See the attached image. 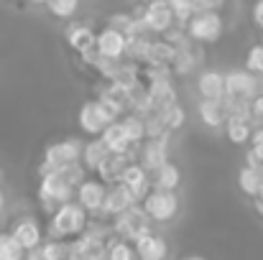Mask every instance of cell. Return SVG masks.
<instances>
[{"label": "cell", "instance_id": "ac0fdd59", "mask_svg": "<svg viewBox=\"0 0 263 260\" xmlns=\"http://www.w3.org/2000/svg\"><path fill=\"white\" fill-rule=\"evenodd\" d=\"M120 184H123L125 189H130V194L138 199V204L154 191V186H151V176H148V171H146L138 161L130 164V166L125 169L123 178H120Z\"/></svg>", "mask_w": 263, "mask_h": 260}, {"label": "cell", "instance_id": "f35d334b", "mask_svg": "<svg viewBox=\"0 0 263 260\" xmlns=\"http://www.w3.org/2000/svg\"><path fill=\"white\" fill-rule=\"evenodd\" d=\"M251 117L253 120H263V92L251 99Z\"/></svg>", "mask_w": 263, "mask_h": 260}, {"label": "cell", "instance_id": "ee69618b", "mask_svg": "<svg viewBox=\"0 0 263 260\" xmlns=\"http://www.w3.org/2000/svg\"><path fill=\"white\" fill-rule=\"evenodd\" d=\"M26 3H31V5H44V8H46L49 0H26Z\"/></svg>", "mask_w": 263, "mask_h": 260}, {"label": "cell", "instance_id": "e0dca14e", "mask_svg": "<svg viewBox=\"0 0 263 260\" xmlns=\"http://www.w3.org/2000/svg\"><path fill=\"white\" fill-rule=\"evenodd\" d=\"M100 138H102V143L107 146V151H110V153H115V156L136 153V161H138V148H141V146H133V143H130V138L125 135V128H123V123H120V120H118V123H112V125H107V128H105V133H102Z\"/></svg>", "mask_w": 263, "mask_h": 260}, {"label": "cell", "instance_id": "484cf974", "mask_svg": "<svg viewBox=\"0 0 263 260\" xmlns=\"http://www.w3.org/2000/svg\"><path fill=\"white\" fill-rule=\"evenodd\" d=\"M238 189H240L246 196L256 199V196L261 194V189H263V171L243 166V169L238 171Z\"/></svg>", "mask_w": 263, "mask_h": 260}, {"label": "cell", "instance_id": "e575fe53", "mask_svg": "<svg viewBox=\"0 0 263 260\" xmlns=\"http://www.w3.org/2000/svg\"><path fill=\"white\" fill-rule=\"evenodd\" d=\"M243 69H248L251 74H256V77H263V44H253L251 49H248V54H246V67Z\"/></svg>", "mask_w": 263, "mask_h": 260}, {"label": "cell", "instance_id": "d6a6232c", "mask_svg": "<svg viewBox=\"0 0 263 260\" xmlns=\"http://www.w3.org/2000/svg\"><path fill=\"white\" fill-rule=\"evenodd\" d=\"M41 250H44V255L49 260H69L72 258V243H67V240H44Z\"/></svg>", "mask_w": 263, "mask_h": 260}, {"label": "cell", "instance_id": "4dcf8cb0", "mask_svg": "<svg viewBox=\"0 0 263 260\" xmlns=\"http://www.w3.org/2000/svg\"><path fill=\"white\" fill-rule=\"evenodd\" d=\"M46 10H49L54 18H59V21H69V18L77 15L80 0H49V3H46Z\"/></svg>", "mask_w": 263, "mask_h": 260}, {"label": "cell", "instance_id": "8d00e7d4", "mask_svg": "<svg viewBox=\"0 0 263 260\" xmlns=\"http://www.w3.org/2000/svg\"><path fill=\"white\" fill-rule=\"evenodd\" d=\"M228 0H194V8L197 13H204V10H212V13H220L225 8Z\"/></svg>", "mask_w": 263, "mask_h": 260}, {"label": "cell", "instance_id": "52a82bcc", "mask_svg": "<svg viewBox=\"0 0 263 260\" xmlns=\"http://www.w3.org/2000/svg\"><path fill=\"white\" fill-rule=\"evenodd\" d=\"M261 94V79L251 74L248 69H230L225 72V97L251 102Z\"/></svg>", "mask_w": 263, "mask_h": 260}, {"label": "cell", "instance_id": "d4e9b609", "mask_svg": "<svg viewBox=\"0 0 263 260\" xmlns=\"http://www.w3.org/2000/svg\"><path fill=\"white\" fill-rule=\"evenodd\" d=\"M107 156H110V151L102 143V138H89L87 143H85V151H82V166H85V171L95 173Z\"/></svg>", "mask_w": 263, "mask_h": 260}, {"label": "cell", "instance_id": "7402d4cb", "mask_svg": "<svg viewBox=\"0 0 263 260\" xmlns=\"http://www.w3.org/2000/svg\"><path fill=\"white\" fill-rule=\"evenodd\" d=\"M148 102H151V110L154 112H161V110L176 105L179 102V92H176V87H174V79L148 85Z\"/></svg>", "mask_w": 263, "mask_h": 260}, {"label": "cell", "instance_id": "ab89813d", "mask_svg": "<svg viewBox=\"0 0 263 260\" xmlns=\"http://www.w3.org/2000/svg\"><path fill=\"white\" fill-rule=\"evenodd\" d=\"M251 15H253V21H256V26H258V23L263 21V0H256V5H253Z\"/></svg>", "mask_w": 263, "mask_h": 260}, {"label": "cell", "instance_id": "f1b7e54d", "mask_svg": "<svg viewBox=\"0 0 263 260\" xmlns=\"http://www.w3.org/2000/svg\"><path fill=\"white\" fill-rule=\"evenodd\" d=\"M120 123H123L125 135L130 138V143H133V146H143V143H146V123H143V117H141V115L128 112V115H123V117H120Z\"/></svg>", "mask_w": 263, "mask_h": 260}, {"label": "cell", "instance_id": "d6986e66", "mask_svg": "<svg viewBox=\"0 0 263 260\" xmlns=\"http://www.w3.org/2000/svg\"><path fill=\"white\" fill-rule=\"evenodd\" d=\"M197 94L199 99H225V72L202 69L197 74Z\"/></svg>", "mask_w": 263, "mask_h": 260}, {"label": "cell", "instance_id": "d590c367", "mask_svg": "<svg viewBox=\"0 0 263 260\" xmlns=\"http://www.w3.org/2000/svg\"><path fill=\"white\" fill-rule=\"evenodd\" d=\"M225 107H228V120H253L251 117V102H243V99H230L225 97Z\"/></svg>", "mask_w": 263, "mask_h": 260}, {"label": "cell", "instance_id": "3957f363", "mask_svg": "<svg viewBox=\"0 0 263 260\" xmlns=\"http://www.w3.org/2000/svg\"><path fill=\"white\" fill-rule=\"evenodd\" d=\"M74 194H77V189L59 171L44 173V176L39 178V204H41V209H44L49 217H51L62 204L74 202Z\"/></svg>", "mask_w": 263, "mask_h": 260}, {"label": "cell", "instance_id": "7c38bea8", "mask_svg": "<svg viewBox=\"0 0 263 260\" xmlns=\"http://www.w3.org/2000/svg\"><path fill=\"white\" fill-rule=\"evenodd\" d=\"M95 49L102 59H110V62H123L125 59V51H128V36L105 26L97 31V41H95Z\"/></svg>", "mask_w": 263, "mask_h": 260}, {"label": "cell", "instance_id": "4fadbf2b", "mask_svg": "<svg viewBox=\"0 0 263 260\" xmlns=\"http://www.w3.org/2000/svg\"><path fill=\"white\" fill-rule=\"evenodd\" d=\"M138 207V199L130 194V189H125L123 184H115V186H107V196H105V207L100 212V219H107L112 222L115 217H120L123 212Z\"/></svg>", "mask_w": 263, "mask_h": 260}, {"label": "cell", "instance_id": "4316f807", "mask_svg": "<svg viewBox=\"0 0 263 260\" xmlns=\"http://www.w3.org/2000/svg\"><path fill=\"white\" fill-rule=\"evenodd\" d=\"M253 125H251V120H228V125H225V135H228V141L233 143V146H251V135H253Z\"/></svg>", "mask_w": 263, "mask_h": 260}, {"label": "cell", "instance_id": "9a60e30c", "mask_svg": "<svg viewBox=\"0 0 263 260\" xmlns=\"http://www.w3.org/2000/svg\"><path fill=\"white\" fill-rule=\"evenodd\" d=\"M169 138L172 135H164L159 141H146L138 148V164L148 171V176L159 171L164 164H169Z\"/></svg>", "mask_w": 263, "mask_h": 260}, {"label": "cell", "instance_id": "83f0119b", "mask_svg": "<svg viewBox=\"0 0 263 260\" xmlns=\"http://www.w3.org/2000/svg\"><path fill=\"white\" fill-rule=\"evenodd\" d=\"M174 56H176L174 46H172V44H166L164 38H156V41L151 44V54H148L146 67H172Z\"/></svg>", "mask_w": 263, "mask_h": 260}, {"label": "cell", "instance_id": "1f68e13d", "mask_svg": "<svg viewBox=\"0 0 263 260\" xmlns=\"http://www.w3.org/2000/svg\"><path fill=\"white\" fill-rule=\"evenodd\" d=\"M159 115H161V120H164V125H166V130H169V133L181 130V128H184V123H186V110H184L179 102L172 105V107H166V110H161Z\"/></svg>", "mask_w": 263, "mask_h": 260}, {"label": "cell", "instance_id": "7bdbcfd3", "mask_svg": "<svg viewBox=\"0 0 263 260\" xmlns=\"http://www.w3.org/2000/svg\"><path fill=\"white\" fill-rule=\"evenodd\" d=\"M5 204H8V199H5V191L0 189V214L5 212Z\"/></svg>", "mask_w": 263, "mask_h": 260}, {"label": "cell", "instance_id": "7a4b0ae2", "mask_svg": "<svg viewBox=\"0 0 263 260\" xmlns=\"http://www.w3.org/2000/svg\"><path fill=\"white\" fill-rule=\"evenodd\" d=\"M82 151H85V141H80V138H64V141L51 143L44 151V158H41V166H39V176L62 171L67 166H74V164H82Z\"/></svg>", "mask_w": 263, "mask_h": 260}, {"label": "cell", "instance_id": "30bf717a", "mask_svg": "<svg viewBox=\"0 0 263 260\" xmlns=\"http://www.w3.org/2000/svg\"><path fill=\"white\" fill-rule=\"evenodd\" d=\"M77 123H80V130L89 135V138H100L105 133L107 125H112V117L102 110V105L97 99H87L80 112H77Z\"/></svg>", "mask_w": 263, "mask_h": 260}, {"label": "cell", "instance_id": "b9f144b4", "mask_svg": "<svg viewBox=\"0 0 263 260\" xmlns=\"http://www.w3.org/2000/svg\"><path fill=\"white\" fill-rule=\"evenodd\" d=\"M253 207H256V212H258V214L263 217V189H261V194L253 199Z\"/></svg>", "mask_w": 263, "mask_h": 260}, {"label": "cell", "instance_id": "2e32d148", "mask_svg": "<svg viewBox=\"0 0 263 260\" xmlns=\"http://www.w3.org/2000/svg\"><path fill=\"white\" fill-rule=\"evenodd\" d=\"M130 164H136V153H128V156H115V153H110V156L100 164V169L95 171V178H100L105 186H115V184H120L123 173H125V169H128Z\"/></svg>", "mask_w": 263, "mask_h": 260}, {"label": "cell", "instance_id": "9c48e42d", "mask_svg": "<svg viewBox=\"0 0 263 260\" xmlns=\"http://www.w3.org/2000/svg\"><path fill=\"white\" fill-rule=\"evenodd\" d=\"M143 23H146V31L151 36H159L161 38V36H166L176 26V18L166 0H156V3L143 5Z\"/></svg>", "mask_w": 263, "mask_h": 260}, {"label": "cell", "instance_id": "6da1fadb", "mask_svg": "<svg viewBox=\"0 0 263 260\" xmlns=\"http://www.w3.org/2000/svg\"><path fill=\"white\" fill-rule=\"evenodd\" d=\"M89 225V214L77 204V202H69V204H62L46 222L44 232H46V240H77L80 235L87 232Z\"/></svg>", "mask_w": 263, "mask_h": 260}, {"label": "cell", "instance_id": "7dc6e473", "mask_svg": "<svg viewBox=\"0 0 263 260\" xmlns=\"http://www.w3.org/2000/svg\"><path fill=\"white\" fill-rule=\"evenodd\" d=\"M13 3H21V0H13Z\"/></svg>", "mask_w": 263, "mask_h": 260}, {"label": "cell", "instance_id": "836d02e7", "mask_svg": "<svg viewBox=\"0 0 263 260\" xmlns=\"http://www.w3.org/2000/svg\"><path fill=\"white\" fill-rule=\"evenodd\" d=\"M107 260H138V255H136L133 243H125V240L112 237L110 245H107Z\"/></svg>", "mask_w": 263, "mask_h": 260}, {"label": "cell", "instance_id": "ba28073f", "mask_svg": "<svg viewBox=\"0 0 263 260\" xmlns=\"http://www.w3.org/2000/svg\"><path fill=\"white\" fill-rule=\"evenodd\" d=\"M8 232L21 243V248L28 253V250H36V248H41L44 245V240H46V232H44V227H41V222L33 217V214H23V217H15L13 222H10V227H8Z\"/></svg>", "mask_w": 263, "mask_h": 260}, {"label": "cell", "instance_id": "74e56055", "mask_svg": "<svg viewBox=\"0 0 263 260\" xmlns=\"http://www.w3.org/2000/svg\"><path fill=\"white\" fill-rule=\"evenodd\" d=\"M248 148L258 156V161L263 164V125L253 130V135H251V146H248Z\"/></svg>", "mask_w": 263, "mask_h": 260}, {"label": "cell", "instance_id": "bcb514c9", "mask_svg": "<svg viewBox=\"0 0 263 260\" xmlns=\"http://www.w3.org/2000/svg\"><path fill=\"white\" fill-rule=\"evenodd\" d=\"M258 28H261V36H263V21H261V23H258Z\"/></svg>", "mask_w": 263, "mask_h": 260}, {"label": "cell", "instance_id": "8992f818", "mask_svg": "<svg viewBox=\"0 0 263 260\" xmlns=\"http://www.w3.org/2000/svg\"><path fill=\"white\" fill-rule=\"evenodd\" d=\"M141 207L154 225H169V222H174L179 209H181V199H179L176 191H156L154 189L141 202Z\"/></svg>", "mask_w": 263, "mask_h": 260}, {"label": "cell", "instance_id": "ffe728a7", "mask_svg": "<svg viewBox=\"0 0 263 260\" xmlns=\"http://www.w3.org/2000/svg\"><path fill=\"white\" fill-rule=\"evenodd\" d=\"M197 115H199L202 125L210 128V130H220V128L228 125V107H225V99H199Z\"/></svg>", "mask_w": 263, "mask_h": 260}, {"label": "cell", "instance_id": "f6af8a7d", "mask_svg": "<svg viewBox=\"0 0 263 260\" xmlns=\"http://www.w3.org/2000/svg\"><path fill=\"white\" fill-rule=\"evenodd\" d=\"M181 260H207V258H204V255H184Z\"/></svg>", "mask_w": 263, "mask_h": 260}, {"label": "cell", "instance_id": "44dd1931", "mask_svg": "<svg viewBox=\"0 0 263 260\" xmlns=\"http://www.w3.org/2000/svg\"><path fill=\"white\" fill-rule=\"evenodd\" d=\"M133 248H136L138 260H166L169 258V243H166V237H161L156 232L143 235L141 240L133 243Z\"/></svg>", "mask_w": 263, "mask_h": 260}, {"label": "cell", "instance_id": "cb8c5ba5", "mask_svg": "<svg viewBox=\"0 0 263 260\" xmlns=\"http://www.w3.org/2000/svg\"><path fill=\"white\" fill-rule=\"evenodd\" d=\"M151 186L156 191H176L181 186V169L176 166L174 161L164 164L159 171L151 173Z\"/></svg>", "mask_w": 263, "mask_h": 260}, {"label": "cell", "instance_id": "5b68a950", "mask_svg": "<svg viewBox=\"0 0 263 260\" xmlns=\"http://www.w3.org/2000/svg\"><path fill=\"white\" fill-rule=\"evenodd\" d=\"M151 225H154V222L148 219V214L143 212L141 204L133 207V209H128V212H123L120 217H115V219L110 222L112 235H115L118 240H125V243H136V240H141L143 235H151V232H154Z\"/></svg>", "mask_w": 263, "mask_h": 260}, {"label": "cell", "instance_id": "277c9868", "mask_svg": "<svg viewBox=\"0 0 263 260\" xmlns=\"http://www.w3.org/2000/svg\"><path fill=\"white\" fill-rule=\"evenodd\" d=\"M222 33H225V21L220 13H212V10L194 13L192 21L186 23V36L192 38V44H199V46L217 44Z\"/></svg>", "mask_w": 263, "mask_h": 260}, {"label": "cell", "instance_id": "60d3db41", "mask_svg": "<svg viewBox=\"0 0 263 260\" xmlns=\"http://www.w3.org/2000/svg\"><path fill=\"white\" fill-rule=\"evenodd\" d=\"M26 260H49V258L44 255L41 248H36V250H28V253H26Z\"/></svg>", "mask_w": 263, "mask_h": 260}, {"label": "cell", "instance_id": "603a6c76", "mask_svg": "<svg viewBox=\"0 0 263 260\" xmlns=\"http://www.w3.org/2000/svg\"><path fill=\"white\" fill-rule=\"evenodd\" d=\"M69 49H74L77 54H85L89 49H95V41H97V33L92 31V26L87 23H72L64 33Z\"/></svg>", "mask_w": 263, "mask_h": 260}, {"label": "cell", "instance_id": "f546056e", "mask_svg": "<svg viewBox=\"0 0 263 260\" xmlns=\"http://www.w3.org/2000/svg\"><path fill=\"white\" fill-rule=\"evenodd\" d=\"M0 260H26V250L8 230L0 232Z\"/></svg>", "mask_w": 263, "mask_h": 260}, {"label": "cell", "instance_id": "c3c4849f", "mask_svg": "<svg viewBox=\"0 0 263 260\" xmlns=\"http://www.w3.org/2000/svg\"><path fill=\"white\" fill-rule=\"evenodd\" d=\"M69 260H77V258H69Z\"/></svg>", "mask_w": 263, "mask_h": 260}, {"label": "cell", "instance_id": "5bb4252c", "mask_svg": "<svg viewBox=\"0 0 263 260\" xmlns=\"http://www.w3.org/2000/svg\"><path fill=\"white\" fill-rule=\"evenodd\" d=\"M112 237H102L95 232H85L72 240V258L77 260H107V245Z\"/></svg>", "mask_w": 263, "mask_h": 260}, {"label": "cell", "instance_id": "8fae6325", "mask_svg": "<svg viewBox=\"0 0 263 260\" xmlns=\"http://www.w3.org/2000/svg\"><path fill=\"white\" fill-rule=\"evenodd\" d=\"M105 196H107V186L100 181V178H89L82 181L77 186V194H74V202L87 212L89 217H100L102 207H105Z\"/></svg>", "mask_w": 263, "mask_h": 260}]
</instances>
